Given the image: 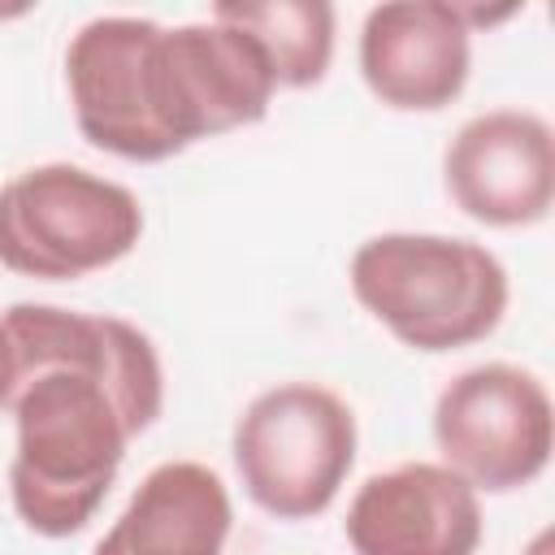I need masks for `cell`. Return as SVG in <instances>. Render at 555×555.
Wrapping results in <instances>:
<instances>
[{"mask_svg":"<svg viewBox=\"0 0 555 555\" xmlns=\"http://www.w3.org/2000/svg\"><path fill=\"white\" fill-rule=\"evenodd\" d=\"M434 447L477 494H512L538 481L555 447L546 382L507 360L455 373L434 399Z\"/></svg>","mask_w":555,"mask_h":555,"instance_id":"cell-6","label":"cell"},{"mask_svg":"<svg viewBox=\"0 0 555 555\" xmlns=\"http://www.w3.org/2000/svg\"><path fill=\"white\" fill-rule=\"evenodd\" d=\"M360 78L399 113H438L468 87L473 30L451 0H390L360 22Z\"/></svg>","mask_w":555,"mask_h":555,"instance_id":"cell-9","label":"cell"},{"mask_svg":"<svg viewBox=\"0 0 555 555\" xmlns=\"http://www.w3.org/2000/svg\"><path fill=\"white\" fill-rule=\"evenodd\" d=\"M139 238V195L82 165H30L0 186V264L9 273L78 282L126 260Z\"/></svg>","mask_w":555,"mask_h":555,"instance_id":"cell-4","label":"cell"},{"mask_svg":"<svg viewBox=\"0 0 555 555\" xmlns=\"http://www.w3.org/2000/svg\"><path fill=\"white\" fill-rule=\"evenodd\" d=\"M13 390H17V347H13L9 325L0 321V408L13 403Z\"/></svg>","mask_w":555,"mask_h":555,"instance_id":"cell-12","label":"cell"},{"mask_svg":"<svg viewBox=\"0 0 555 555\" xmlns=\"http://www.w3.org/2000/svg\"><path fill=\"white\" fill-rule=\"evenodd\" d=\"M65 87L78 134L139 165L256 126L278 95L264 52L243 30L134 13H104L69 35Z\"/></svg>","mask_w":555,"mask_h":555,"instance_id":"cell-2","label":"cell"},{"mask_svg":"<svg viewBox=\"0 0 555 555\" xmlns=\"http://www.w3.org/2000/svg\"><path fill=\"white\" fill-rule=\"evenodd\" d=\"M442 182L451 204L494 230L538 225L555 204V134L529 108H486L468 117L447 152Z\"/></svg>","mask_w":555,"mask_h":555,"instance_id":"cell-7","label":"cell"},{"mask_svg":"<svg viewBox=\"0 0 555 555\" xmlns=\"http://www.w3.org/2000/svg\"><path fill=\"white\" fill-rule=\"evenodd\" d=\"M347 286L377 325L425 356L490 338L512 299L507 269L486 243L425 230L364 238L351 251Z\"/></svg>","mask_w":555,"mask_h":555,"instance_id":"cell-3","label":"cell"},{"mask_svg":"<svg viewBox=\"0 0 555 555\" xmlns=\"http://www.w3.org/2000/svg\"><path fill=\"white\" fill-rule=\"evenodd\" d=\"M208 17L243 30L264 52L278 91H304L330 74L338 17L325 0H217Z\"/></svg>","mask_w":555,"mask_h":555,"instance_id":"cell-11","label":"cell"},{"mask_svg":"<svg viewBox=\"0 0 555 555\" xmlns=\"http://www.w3.org/2000/svg\"><path fill=\"white\" fill-rule=\"evenodd\" d=\"M520 555H555V538H551V529H538Z\"/></svg>","mask_w":555,"mask_h":555,"instance_id":"cell-13","label":"cell"},{"mask_svg":"<svg viewBox=\"0 0 555 555\" xmlns=\"http://www.w3.org/2000/svg\"><path fill=\"white\" fill-rule=\"evenodd\" d=\"M356 412L321 382H278L234 421L230 451L247 499L278 520L321 516L356 468Z\"/></svg>","mask_w":555,"mask_h":555,"instance_id":"cell-5","label":"cell"},{"mask_svg":"<svg viewBox=\"0 0 555 555\" xmlns=\"http://www.w3.org/2000/svg\"><path fill=\"white\" fill-rule=\"evenodd\" d=\"M343 533L351 555H477L481 494L442 460H408L360 481Z\"/></svg>","mask_w":555,"mask_h":555,"instance_id":"cell-8","label":"cell"},{"mask_svg":"<svg viewBox=\"0 0 555 555\" xmlns=\"http://www.w3.org/2000/svg\"><path fill=\"white\" fill-rule=\"evenodd\" d=\"M234 503L217 468L199 460L156 464L91 555H225Z\"/></svg>","mask_w":555,"mask_h":555,"instance_id":"cell-10","label":"cell"},{"mask_svg":"<svg viewBox=\"0 0 555 555\" xmlns=\"http://www.w3.org/2000/svg\"><path fill=\"white\" fill-rule=\"evenodd\" d=\"M0 321L17 347L13 512L39 538H74L108 499L126 447L165 408L160 351L113 312L13 304Z\"/></svg>","mask_w":555,"mask_h":555,"instance_id":"cell-1","label":"cell"}]
</instances>
